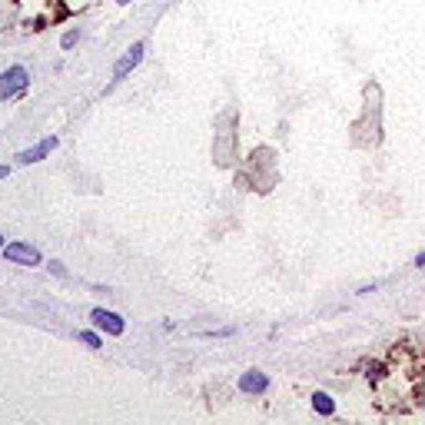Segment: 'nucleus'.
Returning a JSON list of instances; mask_svg holds the SVG:
<instances>
[{
    "label": "nucleus",
    "instance_id": "nucleus-9",
    "mask_svg": "<svg viewBox=\"0 0 425 425\" xmlns=\"http://www.w3.org/2000/svg\"><path fill=\"white\" fill-rule=\"evenodd\" d=\"M77 30H70V34H63V47H73V43H77Z\"/></svg>",
    "mask_w": 425,
    "mask_h": 425
},
{
    "label": "nucleus",
    "instance_id": "nucleus-13",
    "mask_svg": "<svg viewBox=\"0 0 425 425\" xmlns=\"http://www.w3.org/2000/svg\"><path fill=\"white\" fill-rule=\"evenodd\" d=\"M422 406H425V396H422Z\"/></svg>",
    "mask_w": 425,
    "mask_h": 425
},
{
    "label": "nucleus",
    "instance_id": "nucleus-12",
    "mask_svg": "<svg viewBox=\"0 0 425 425\" xmlns=\"http://www.w3.org/2000/svg\"><path fill=\"white\" fill-rule=\"evenodd\" d=\"M116 4H130V0H116Z\"/></svg>",
    "mask_w": 425,
    "mask_h": 425
},
{
    "label": "nucleus",
    "instance_id": "nucleus-8",
    "mask_svg": "<svg viewBox=\"0 0 425 425\" xmlns=\"http://www.w3.org/2000/svg\"><path fill=\"white\" fill-rule=\"evenodd\" d=\"M80 339H83L90 349H100V336H97V332H80Z\"/></svg>",
    "mask_w": 425,
    "mask_h": 425
},
{
    "label": "nucleus",
    "instance_id": "nucleus-6",
    "mask_svg": "<svg viewBox=\"0 0 425 425\" xmlns=\"http://www.w3.org/2000/svg\"><path fill=\"white\" fill-rule=\"evenodd\" d=\"M266 386H270L266 372H256V369L240 379V389H242V392H252V396H256V392H266Z\"/></svg>",
    "mask_w": 425,
    "mask_h": 425
},
{
    "label": "nucleus",
    "instance_id": "nucleus-14",
    "mask_svg": "<svg viewBox=\"0 0 425 425\" xmlns=\"http://www.w3.org/2000/svg\"><path fill=\"white\" fill-rule=\"evenodd\" d=\"M0 242H4V236H0Z\"/></svg>",
    "mask_w": 425,
    "mask_h": 425
},
{
    "label": "nucleus",
    "instance_id": "nucleus-3",
    "mask_svg": "<svg viewBox=\"0 0 425 425\" xmlns=\"http://www.w3.org/2000/svg\"><path fill=\"white\" fill-rule=\"evenodd\" d=\"M140 60H143V43H133V47L126 50L123 57L116 60V67H113V80H123L126 73H130V70H133L136 63H140Z\"/></svg>",
    "mask_w": 425,
    "mask_h": 425
},
{
    "label": "nucleus",
    "instance_id": "nucleus-1",
    "mask_svg": "<svg viewBox=\"0 0 425 425\" xmlns=\"http://www.w3.org/2000/svg\"><path fill=\"white\" fill-rule=\"evenodd\" d=\"M27 80L30 73L24 67H10L0 73V100H10V97H17V93H24L27 90Z\"/></svg>",
    "mask_w": 425,
    "mask_h": 425
},
{
    "label": "nucleus",
    "instance_id": "nucleus-7",
    "mask_svg": "<svg viewBox=\"0 0 425 425\" xmlns=\"http://www.w3.org/2000/svg\"><path fill=\"white\" fill-rule=\"evenodd\" d=\"M312 409L322 412V416H332V412H336V406H332V399H329L326 392H316V396H312Z\"/></svg>",
    "mask_w": 425,
    "mask_h": 425
},
{
    "label": "nucleus",
    "instance_id": "nucleus-11",
    "mask_svg": "<svg viewBox=\"0 0 425 425\" xmlns=\"http://www.w3.org/2000/svg\"><path fill=\"white\" fill-rule=\"evenodd\" d=\"M4 176H7V166H0V180H4Z\"/></svg>",
    "mask_w": 425,
    "mask_h": 425
},
{
    "label": "nucleus",
    "instance_id": "nucleus-5",
    "mask_svg": "<svg viewBox=\"0 0 425 425\" xmlns=\"http://www.w3.org/2000/svg\"><path fill=\"white\" fill-rule=\"evenodd\" d=\"M93 322L103 329L106 336H123V319L116 312H106V309H93Z\"/></svg>",
    "mask_w": 425,
    "mask_h": 425
},
{
    "label": "nucleus",
    "instance_id": "nucleus-2",
    "mask_svg": "<svg viewBox=\"0 0 425 425\" xmlns=\"http://www.w3.org/2000/svg\"><path fill=\"white\" fill-rule=\"evenodd\" d=\"M4 256L10 262H24V266H37L40 262V252L34 246H27V242H10L7 250H4Z\"/></svg>",
    "mask_w": 425,
    "mask_h": 425
},
{
    "label": "nucleus",
    "instance_id": "nucleus-10",
    "mask_svg": "<svg viewBox=\"0 0 425 425\" xmlns=\"http://www.w3.org/2000/svg\"><path fill=\"white\" fill-rule=\"evenodd\" d=\"M416 266H425V252H422V256H419V260H416Z\"/></svg>",
    "mask_w": 425,
    "mask_h": 425
},
{
    "label": "nucleus",
    "instance_id": "nucleus-4",
    "mask_svg": "<svg viewBox=\"0 0 425 425\" xmlns=\"http://www.w3.org/2000/svg\"><path fill=\"white\" fill-rule=\"evenodd\" d=\"M57 150V136H47V140H40L37 146H30V150H24V153H17L20 163H37V160H43L47 153H53Z\"/></svg>",
    "mask_w": 425,
    "mask_h": 425
}]
</instances>
